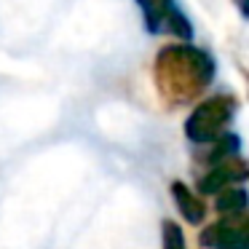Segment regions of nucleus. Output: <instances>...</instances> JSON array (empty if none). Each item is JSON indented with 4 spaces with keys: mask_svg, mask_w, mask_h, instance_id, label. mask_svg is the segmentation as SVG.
Instances as JSON below:
<instances>
[{
    "mask_svg": "<svg viewBox=\"0 0 249 249\" xmlns=\"http://www.w3.org/2000/svg\"><path fill=\"white\" fill-rule=\"evenodd\" d=\"M214 78V62L204 49L190 43L163 46L156 56V83L169 102L198 97Z\"/></svg>",
    "mask_w": 249,
    "mask_h": 249,
    "instance_id": "f257e3e1",
    "label": "nucleus"
},
{
    "mask_svg": "<svg viewBox=\"0 0 249 249\" xmlns=\"http://www.w3.org/2000/svg\"><path fill=\"white\" fill-rule=\"evenodd\" d=\"M233 110H236V99L228 94H217V97L201 102L193 110V115L185 124V134L193 142H214L222 137L225 126L231 124Z\"/></svg>",
    "mask_w": 249,
    "mask_h": 249,
    "instance_id": "f03ea898",
    "label": "nucleus"
},
{
    "mask_svg": "<svg viewBox=\"0 0 249 249\" xmlns=\"http://www.w3.org/2000/svg\"><path fill=\"white\" fill-rule=\"evenodd\" d=\"M137 6L145 14V22L150 33H172L188 43L193 38V27H190L188 17L177 8L174 0H137Z\"/></svg>",
    "mask_w": 249,
    "mask_h": 249,
    "instance_id": "7ed1b4c3",
    "label": "nucleus"
},
{
    "mask_svg": "<svg viewBox=\"0 0 249 249\" xmlns=\"http://www.w3.org/2000/svg\"><path fill=\"white\" fill-rule=\"evenodd\" d=\"M201 241L206 247L214 249H247L249 247V231L247 222L238 220H228V222H217V225H209L204 233H201Z\"/></svg>",
    "mask_w": 249,
    "mask_h": 249,
    "instance_id": "20e7f679",
    "label": "nucleus"
},
{
    "mask_svg": "<svg viewBox=\"0 0 249 249\" xmlns=\"http://www.w3.org/2000/svg\"><path fill=\"white\" fill-rule=\"evenodd\" d=\"M233 177H244V166H241V161H236V158H228L225 163H220L217 169H212V172L201 179L198 188H201V193H217L220 188L231 185Z\"/></svg>",
    "mask_w": 249,
    "mask_h": 249,
    "instance_id": "39448f33",
    "label": "nucleus"
},
{
    "mask_svg": "<svg viewBox=\"0 0 249 249\" xmlns=\"http://www.w3.org/2000/svg\"><path fill=\"white\" fill-rule=\"evenodd\" d=\"M172 193H174V198H177V206H179V212L185 214V220L193 222V225H198V222L204 220V206L193 198V193H190L182 182H174Z\"/></svg>",
    "mask_w": 249,
    "mask_h": 249,
    "instance_id": "423d86ee",
    "label": "nucleus"
},
{
    "mask_svg": "<svg viewBox=\"0 0 249 249\" xmlns=\"http://www.w3.org/2000/svg\"><path fill=\"white\" fill-rule=\"evenodd\" d=\"M244 204H247V193H244V190H228V193L220 198L217 209L228 212V214H236V212L244 209Z\"/></svg>",
    "mask_w": 249,
    "mask_h": 249,
    "instance_id": "0eeeda50",
    "label": "nucleus"
},
{
    "mask_svg": "<svg viewBox=\"0 0 249 249\" xmlns=\"http://www.w3.org/2000/svg\"><path fill=\"white\" fill-rule=\"evenodd\" d=\"M163 249H185V236L179 231V225L174 222H163Z\"/></svg>",
    "mask_w": 249,
    "mask_h": 249,
    "instance_id": "6e6552de",
    "label": "nucleus"
}]
</instances>
